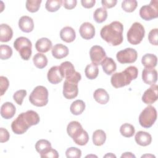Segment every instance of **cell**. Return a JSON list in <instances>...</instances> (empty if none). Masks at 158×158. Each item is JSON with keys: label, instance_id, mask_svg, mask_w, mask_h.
Wrapping results in <instances>:
<instances>
[{"label": "cell", "instance_id": "cell-39", "mask_svg": "<svg viewBox=\"0 0 158 158\" xmlns=\"http://www.w3.org/2000/svg\"><path fill=\"white\" fill-rule=\"evenodd\" d=\"M12 55V48L6 44H1L0 46V58L2 60H6L9 59Z\"/></svg>", "mask_w": 158, "mask_h": 158}, {"label": "cell", "instance_id": "cell-20", "mask_svg": "<svg viewBox=\"0 0 158 158\" xmlns=\"http://www.w3.org/2000/svg\"><path fill=\"white\" fill-rule=\"evenodd\" d=\"M60 37L66 43H72L76 38L75 31L71 27H65L60 31Z\"/></svg>", "mask_w": 158, "mask_h": 158}, {"label": "cell", "instance_id": "cell-4", "mask_svg": "<svg viewBox=\"0 0 158 158\" xmlns=\"http://www.w3.org/2000/svg\"><path fill=\"white\" fill-rule=\"evenodd\" d=\"M80 73L76 72L70 78L65 79L63 85V95L67 99L76 98L78 93V83L81 80Z\"/></svg>", "mask_w": 158, "mask_h": 158}, {"label": "cell", "instance_id": "cell-14", "mask_svg": "<svg viewBox=\"0 0 158 158\" xmlns=\"http://www.w3.org/2000/svg\"><path fill=\"white\" fill-rule=\"evenodd\" d=\"M143 81L147 85H152L157 80V72L154 69L144 68L142 72Z\"/></svg>", "mask_w": 158, "mask_h": 158}, {"label": "cell", "instance_id": "cell-30", "mask_svg": "<svg viewBox=\"0 0 158 158\" xmlns=\"http://www.w3.org/2000/svg\"><path fill=\"white\" fill-rule=\"evenodd\" d=\"M33 62L34 65L37 68L42 69L47 65L48 61L46 56L44 54L41 53H37L33 56Z\"/></svg>", "mask_w": 158, "mask_h": 158}, {"label": "cell", "instance_id": "cell-6", "mask_svg": "<svg viewBox=\"0 0 158 158\" xmlns=\"http://www.w3.org/2000/svg\"><path fill=\"white\" fill-rule=\"evenodd\" d=\"M15 49L19 52L22 59L28 60L31 56L32 44L30 40L26 37L20 36L17 38L14 42Z\"/></svg>", "mask_w": 158, "mask_h": 158}, {"label": "cell", "instance_id": "cell-11", "mask_svg": "<svg viewBox=\"0 0 158 158\" xmlns=\"http://www.w3.org/2000/svg\"><path fill=\"white\" fill-rule=\"evenodd\" d=\"M89 56L92 63L98 65H101V62L106 57V53L101 46L94 45L89 50Z\"/></svg>", "mask_w": 158, "mask_h": 158}, {"label": "cell", "instance_id": "cell-45", "mask_svg": "<svg viewBox=\"0 0 158 158\" xmlns=\"http://www.w3.org/2000/svg\"><path fill=\"white\" fill-rule=\"evenodd\" d=\"M10 138V135L7 130L4 128H0V141L1 143L7 142Z\"/></svg>", "mask_w": 158, "mask_h": 158}, {"label": "cell", "instance_id": "cell-13", "mask_svg": "<svg viewBox=\"0 0 158 158\" xmlns=\"http://www.w3.org/2000/svg\"><path fill=\"white\" fill-rule=\"evenodd\" d=\"M79 32L80 36L85 40H91L95 35V28L89 22H84L80 27Z\"/></svg>", "mask_w": 158, "mask_h": 158}, {"label": "cell", "instance_id": "cell-3", "mask_svg": "<svg viewBox=\"0 0 158 158\" xmlns=\"http://www.w3.org/2000/svg\"><path fill=\"white\" fill-rule=\"evenodd\" d=\"M138 70L135 66H129L121 72L114 73L110 78L112 85L115 88H122L129 85L138 77Z\"/></svg>", "mask_w": 158, "mask_h": 158}, {"label": "cell", "instance_id": "cell-15", "mask_svg": "<svg viewBox=\"0 0 158 158\" xmlns=\"http://www.w3.org/2000/svg\"><path fill=\"white\" fill-rule=\"evenodd\" d=\"M47 77L48 81L54 85H56L62 81L63 77L61 74L59 66H53L52 67L48 72Z\"/></svg>", "mask_w": 158, "mask_h": 158}, {"label": "cell", "instance_id": "cell-48", "mask_svg": "<svg viewBox=\"0 0 158 158\" xmlns=\"http://www.w3.org/2000/svg\"><path fill=\"white\" fill-rule=\"evenodd\" d=\"M81 3L83 7L86 9H89L93 7L96 1L95 0H81Z\"/></svg>", "mask_w": 158, "mask_h": 158}, {"label": "cell", "instance_id": "cell-23", "mask_svg": "<svg viewBox=\"0 0 158 158\" xmlns=\"http://www.w3.org/2000/svg\"><path fill=\"white\" fill-rule=\"evenodd\" d=\"M52 42L47 38H41L35 44L36 49L40 52H47L52 48Z\"/></svg>", "mask_w": 158, "mask_h": 158}, {"label": "cell", "instance_id": "cell-9", "mask_svg": "<svg viewBox=\"0 0 158 158\" xmlns=\"http://www.w3.org/2000/svg\"><path fill=\"white\" fill-rule=\"evenodd\" d=\"M139 15L144 20L148 21L158 17V1H151L149 5H144L140 8Z\"/></svg>", "mask_w": 158, "mask_h": 158}, {"label": "cell", "instance_id": "cell-1", "mask_svg": "<svg viewBox=\"0 0 158 158\" xmlns=\"http://www.w3.org/2000/svg\"><path fill=\"white\" fill-rule=\"evenodd\" d=\"M40 120V118L38 113L34 110H29L18 115L12 122L11 128L15 134L22 135L25 133L30 127L37 125Z\"/></svg>", "mask_w": 158, "mask_h": 158}, {"label": "cell", "instance_id": "cell-37", "mask_svg": "<svg viewBox=\"0 0 158 158\" xmlns=\"http://www.w3.org/2000/svg\"><path fill=\"white\" fill-rule=\"evenodd\" d=\"M138 3L135 0H125L122 2V9L127 12H132L137 7Z\"/></svg>", "mask_w": 158, "mask_h": 158}, {"label": "cell", "instance_id": "cell-5", "mask_svg": "<svg viewBox=\"0 0 158 158\" xmlns=\"http://www.w3.org/2000/svg\"><path fill=\"white\" fill-rule=\"evenodd\" d=\"M29 101L31 104L37 107H43L48 102V91L43 86L35 87L29 96Z\"/></svg>", "mask_w": 158, "mask_h": 158}, {"label": "cell", "instance_id": "cell-33", "mask_svg": "<svg viewBox=\"0 0 158 158\" xmlns=\"http://www.w3.org/2000/svg\"><path fill=\"white\" fill-rule=\"evenodd\" d=\"M107 17V11L104 7H99L95 10L93 18L96 22L101 23L104 22Z\"/></svg>", "mask_w": 158, "mask_h": 158}, {"label": "cell", "instance_id": "cell-7", "mask_svg": "<svg viewBox=\"0 0 158 158\" xmlns=\"http://www.w3.org/2000/svg\"><path fill=\"white\" fill-rule=\"evenodd\" d=\"M145 30L144 27L139 22L133 23L127 32L128 41L133 44H139L144 37Z\"/></svg>", "mask_w": 158, "mask_h": 158}, {"label": "cell", "instance_id": "cell-2", "mask_svg": "<svg viewBox=\"0 0 158 158\" xmlns=\"http://www.w3.org/2000/svg\"><path fill=\"white\" fill-rule=\"evenodd\" d=\"M123 25L118 21H114L103 27L100 32L101 38L110 46H118L123 41Z\"/></svg>", "mask_w": 158, "mask_h": 158}, {"label": "cell", "instance_id": "cell-46", "mask_svg": "<svg viewBox=\"0 0 158 158\" xmlns=\"http://www.w3.org/2000/svg\"><path fill=\"white\" fill-rule=\"evenodd\" d=\"M77 1L76 0H64L63 1V6L67 9H72L75 7Z\"/></svg>", "mask_w": 158, "mask_h": 158}, {"label": "cell", "instance_id": "cell-16", "mask_svg": "<svg viewBox=\"0 0 158 158\" xmlns=\"http://www.w3.org/2000/svg\"><path fill=\"white\" fill-rule=\"evenodd\" d=\"M19 27L22 31L25 33L32 31L34 28L33 19L29 16H22L19 20Z\"/></svg>", "mask_w": 158, "mask_h": 158}, {"label": "cell", "instance_id": "cell-43", "mask_svg": "<svg viewBox=\"0 0 158 158\" xmlns=\"http://www.w3.org/2000/svg\"><path fill=\"white\" fill-rule=\"evenodd\" d=\"M9 85V82L7 77L4 76L0 77V91L1 96H2L7 91Z\"/></svg>", "mask_w": 158, "mask_h": 158}, {"label": "cell", "instance_id": "cell-28", "mask_svg": "<svg viewBox=\"0 0 158 158\" xmlns=\"http://www.w3.org/2000/svg\"><path fill=\"white\" fill-rule=\"evenodd\" d=\"M92 139L94 145L97 146H102L106 140V134L102 130H96L93 134Z\"/></svg>", "mask_w": 158, "mask_h": 158}, {"label": "cell", "instance_id": "cell-38", "mask_svg": "<svg viewBox=\"0 0 158 158\" xmlns=\"http://www.w3.org/2000/svg\"><path fill=\"white\" fill-rule=\"evenodd\" d=\"M41 2V0H27L26 1V8L30 12H36L39 10Z\"/></svg>", "mask_w": 158, "mask_h": 158}, {"label": "cell", "instance_id": "cell-29", "mask_svg": "<svg viewBox=\"0 0 158 158\" xmlns=\"http://www.w3.org/2000/svg\"><path fill=\"white\" fill-rule=\"evenodd\" d=\"M85 109V102L80 99H77L73 101L70 107V112L75 115H78L82 114Z\"/></svg>", "mask_w": 158, "mask_h": 158}, {"label": "cell", "instance_id": "cell-44", "mask_svg": "<svg viewBox=\"0 0 158 158\" xmlns=\"http://www.w3.org/2000/svg\"><path fill=\"white\" fill-rule=\"evenodd\" d=\"M40 156L42 158H45V157L57 158V157H59V154L56 149H52L51 148L48 151H46L45 153L40 155Z\"/></svg>", "mask_w": 158, "mask_h": 158}, {"label": "cell", "instance_id": "cell-10", "mask_svg": "<svg viewBox=\"0 0 158 158\" xmlns=\"http://www.w3.org/2000/svg\"><path fill=\"white\" fill-rule=\"evenodd\" d=\"M138 57L137 51L133 48H128L118 51L116 58L120 64H131L135 62Z\"/></svg>", "mask_w": 158, "mask_h": 158}, {"label": "cell", "instance_id": "cell-24", "mask_svg": "<svg viewBox=\"0 0 158 158\" xmlns=\"http://www.w3.org/2000/svg\"><path fill=\"white\" fill-rule=\"evenodd\" d=\"M103 71L108 75L112 74L117 69V65L111 57H106L101 64Z\"/></svg>", "mask_w": 158, "mask_h": 158}, {"label": "cell", "instance_id": "cell-19", "mask_svg": "<svg viewBox=\"0 0 158 158\" xmlns=\"http://www.w3.org/2000/svg\"><path fill=\"white\" fill-rule=\"evenodd\" d=\"M135 139L136 143L141 146H148L152 141L151 135L149 133L143 131H138L135 135Z\"/></svg>", "mask_w": 158, "mask_h": 158}, {"label": "cell", "instance_id": "cell-41", "mask_svg": "<svg viewBox=\"0 0 158 158\" xmlns=\"http://www.w3.org/2000/svg\"><path fill=\"white\" fill-rule=\"evenodd\" d=\"M27 95V91L25 89H20L17 91L13 95V99L19 105H22L23 98Z\"/></svg>", "mask_w": 158, "mask_h": 158}, {"label": "cell", "instance_id": "cell-47", "mask_svg": "<svg viewBox=\"0 0 158 158\" xmlns=\"http://www.w3.org/2000/svg\"><path fill=\"white\" fill-rule=\"evenodd\" d=\"M117 2V0H102L101 1L102 6L104 8H112L114 7Z\"/></svg>", "mask_w": 158, "mask_h": 158}, {"label": "cell", "instance_id": "cell-31", "mask_svg": "<svg viewBox=\"0 0 158 158\" xmlns=\"http://www.w3.org/2000/svg\"><path fill=\"white\" fill-rule=\"evenodd\" d=\"M85 73L87 78L89 80L95 79L99 73V69L98 65L93 63L87 65L85 70Z\"/></svg>", "mask_w": 158, "mask_h": 158}, {"label": "cell", "instance_id": "cell-50", "mask_svg": "<svg viewBox=\"0 0 158 158\" xmlns=\"http://www.w3.org/2000/svg\"><path fill=\"white\" fill-rule=\"evenodd\" d=\"M116 157V156H115V155H114V154H112V153H109V154H106V155H105L104 156V157Z\"/></svg>", "mask_w": 158, "mask_h": 158}, {"label": "cell", "instance_id": "cell-34", "mask_svg": "<svg viewBox=\"0 0 158 158\" xmlns=\"http://www.w3.org/2000/svg\"><path fill=\"white\" fill-rule=\"evenodd\" d=\"M120 132L123 136L126 138H130L135 134V130L131 124L125 123L121 125L120 128Z\"/></svg>", "mask_w": 158, "mask_h": 158}, {"label": "cell", "instance_id": "cell-18", "mask_svg": "<svg viewBox=\"0 0 158 158\" xmlns=\"http://www.w3.org/2000/svg\"><path fill=\"white\" fill-rule=\"evenodd\" d=\"M68 48L60 43L55 44L52 48V56L57 59H60L65 57L69 54Z\"/></svg>", "mask_w": 158, "mask_h": 158}, {"label": "cell", "instance_id": "cell-25", "mask_svg": "<svg viewBox=\"0 0 158 158\" xmlns=\"http://www.w3.org/2000/svg\"><path fill=\"white\" fill-rule=\"evenodd\" d=\"M95 101L101 104H106L109 101V95L108 93L103 88L96 89L93 94Z\"/></svg>", "mask_w": 158, "mask_h": 158}, {"label": "cell", "instance_id": "cell-36", "mask_svg": "<svg viewBox=\"0 0 158 158\" xmlns=\"http://www.w3.org/2000/svg\"><path fill=\"white\" fill-rule=\"evenodd\" d=\"M74 143L80 146H84L87 144L89 140V136L88 133L83 130V131L79 133L76 137L72 139Z\"/></svg>", "mask_w": 158, "mask_h": 158}, {"label": "cell", "instance_id": "cell-35", "mask_svg": "<svg viewBox=\"0 0 158 158\" xmlns=\"http://www.w3.org/2000/svg\"><path fill=\"white\" fill-rule=\"evenodd\" d=\"M62 2V0H48L45 4L46 9L51 12H56L60 8Z\"/></svg>", "mask_w": 158, "mask_h": 158}, {"label": "cell", "instance_id": "cell-22", "mask_svg": "<svg viewBox=\"0 0 158 158\" xmlns=\"http://www.w3.org/2000/svg\"><path fill=\"white\" fill-rule=\"evenodd\" d=\"M13 36L12 28L6 23L0 25V41L1 42H7L10 41Z\"/></svg>", "mask_w": 158, "mask_h": 158}, {"label": "cell", "instance_id": "cell-27", "mask_svg": "<svg viewBox=\"0 0 158 158\" xmlns=\"http://www.w3.org/2000/svg\"><path fill=\"white\" fill-rule=\"evenodd\" d=\"M83 127L77 121L70 122L67 127V132L69 136L72 138L77 136L80 132L83 130Z\"/></svg>", "mask_w": 158, "mask_h": 158}, {"label": "cell", "instance_id": "cell-17", "mask_svg": "<svg viewBox=\"0 0 158 158\" xmlns=\"http://www.w3.org/2000/svg\"><path fill=\"white\" fill-rule=\"evenodd\" d=\"M15 111V107L12 102H6L1 106V115L5 119H9L14 116Z\"/></svg>", "mask_w": 158, "mask_h": 158}, {"label": "cell", "instance_id": "cell-26", "mask_svg": "<svg viewBox=\"0 0 158 158\" xmlns=\"http://www.w3.org/2000/svg\"><path fill=\"white\" fill-rule=\"evenodd\" d=\"M157 57L153 54H146L141 59V63L144 68L154 69L157 65Z\"/></svg>", "mask_w": 158, "mask_h": 158}, {"label": "cell", "instance_id": "cell-32", "mask_svg": "<svg viewBox=\"0 0 158 158\" xmlns=\"http://www.w3.org/2000/svg\"><path fill=\"white\" fill-rule=\"evenodd\" d=\"M51 148V143L46 139H40L35 144V149L40 154H43Z\"/></svg>", "mask_w": 158, "mask_h": 158}, {"label": "cell", "instance_id": "cell-40", "mask_svg": "<svg viewBox=\"0 0 158 158\" xmlns=\"http://www.w3.org/2000/svg\"><path fill=\"white\" fill-rule=\"evenodd\" d=\"M65 155L68 158H80L81 156V151L77 148L71 147L66 150Z\"/></svg>", "mask_w": 158, "mask_h": 158}, {"label": "cell", "instance_id": "cell-8", "mask_svg": "<svg viewBox=\"0 0 158 158\" xmlns=\"http://www.w3.org/2000/svg\"><path fill=\"white\" fill-rule=\"evenodd\" d=\"M157 119V110L152 106L145 107L139 116V123L144 128L151 127Z\"/></svg>", "mask_w": 158, "mask_h": 158}, {"label": "cell", "instance_id": "cell-21", "mask_svg": "<svg viewBox=\"0 0 158 158\" xmlns=\"http://www.w3.org/2000/svg\"><path fill=\"white\" fill-rule=\"evenodd\" d=\"M59 69L63 78L65 79L70 78L76 72L73 65L69 61L62 62L59 66Z\"/></svg>", "mask_w": 158, "mask_h": 158}, {"label": "cell", "instance_id": "cell-42", "mask_svg": "<svg viewBox=\"0 0 158 158\" xmlns=\"http://www.w3.org/2000/svg\"><path fill=\"white\" fill-rule=\"evenodd\" d=\"M157 36H158V30L157 28L152 29L148 34V40L149 43L152 44L157 46Z\"/></svg>", "mask_w": 158, "mask_h": 158}, {"label": "cell", "instance_id": "cell-49", "mask_svg": "<svg viewBox=\"0 0 158 158\" xmlns=\"http://www.w3.org/2000/svg\"><path fill=\"white\" fill-rule=\"evenodd\" d=\"M121 157L122 158H123V157H134V158H135L136 157H135V156L134 155V154H133L131 152H125V153H123L122 156H121Z\"/></svg>", "mask_w": 158, "mask_h": 158}, {"label": "cell", "instance_id": "cell-12", "mask_svg": "<svg viewBox=\"0 0 158 158\" xmlns=\"http://www.w3.org/2000/svg\"><path fill=\"white\" fill-rule=\"evenodd\" d=\"M158 99V86L152 85L149 88L146 89L142 96V101L146 104H151L155 102Z\"/></svg>", "mask_w": 158, "mask_h": 158}]
</instances>
